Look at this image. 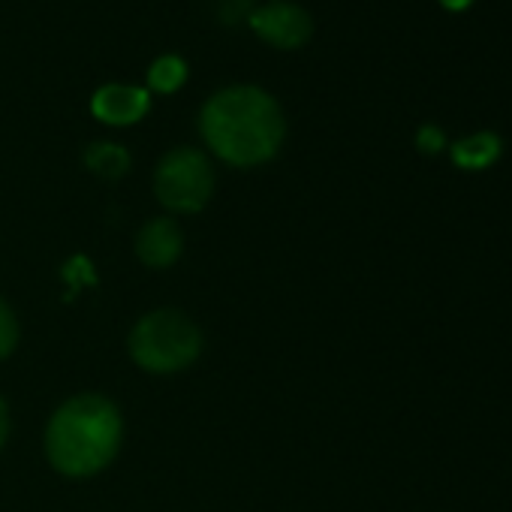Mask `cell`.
I'll list each match as a JSON object with an SVG mask.
<instances>
[{"instance_id":"1","label":"cell","mask_w":512,"mask_h":512,"mask_svg":"<svg viewBox=\"0 0 512 512\" xmlns=\"http://www.w3.org/2000/svg\"><path fill=\"white\" fill-rule=\"evenodd\" d=\"M199 130L220 160L232 166H260L281 151L287 121L278 100L263 88L232 85L205 100Z\"/></svg>"},{"instance_id":"2","label":"cell","mask_w":512,"mask_h":512,"mask_svg":"<svg viewBox=\"0 0 512 512\" xmlns=\"http://www.w3.org/2000/svg\"><path fill=\"white\" fill-rule=\"evenodd\" d=\"M121 410L103 395H76L61 404L46 428V455L64 476H94L121 449Z\"/></svg>"},{"instance_id":"3","label":"cell","mask_w":512,"mask_h":512,"mask_svg":"<svg viewBox=\"0 0 512 512\" xmlns=\"http://www.w3.org/2000/svg\"><path fill=\"white\" fill-rule=\"evenodd\" d=\"M130 356L142 371L151 374H175L190 368L202 353V332L199 326L175 311L160 308L145 314L130 332Z\"/></svg>"},{"instance_id":"4","label":"cell","mask_w":512,"mask_h":512,"mask_svg":"<svg viewBox=\"0 0 512 512\" xmlns=\"http://www.w3.org/2000/svg\"><path fill=\"white\" fill-rule=\"evenodd\" d=\"M154 193L169 211H202L214 193V169L208 157L196 148H175L163 154L154 169Z\"/></svg>"},{"instance_id":"5","label":"cell","mask_w":512,"mask_h":512,"mask_svg":"<svg viewBox=\"0 0 512 512\" xmlns=\"http://www.w3.org/2000/svg\"><path fill=\"white\" fill-rule=\"evenodd\" d=\"M250 28L278 49H296L311 40L314 19L293 0H272V4L250 13Z\"/></svg>"},{"instance_id":"6","label":"cell","mask_w":512,"mask_h":512,"mask_svg":"<svg viewBox=\"0 0 512 512\" xmlns=\"http://www.w3.org/2000/svg\"><path fill=\"white\" fill-rule=\"evenodd\" d=\"M148 109H151V97L145 88H136V85L112 82V85L97 88V94L91 97V112L112 127L136 124Z\"/></svg>"},{"instance_id":"7","label":"cell","mask_w":512,"mask_h":512,"mask_svg":"<svg viewBox=\"0 0 512 512\" xmlns=\"http://www.w3.org/2000/svg\"><path fill=\"white\" fill-rule=\"evenodd\" d=\"M184 250V235L175 220L154 217L136 235V256L148 269H169Z\"/></svg>"},{"instance_id":"8","label":"cell","mask_w":512,"mask_h":512,"mask_svg":"<svg viewBox=\"0 0 512 512\" xmlns=\"http://www.w3.org/2000/svg\"><path fill=\"white\" fill-rule=\"evenodd\" d=\"M500 154V139L494 133H476L452 145V157L464 169H482Z\"/></svg>"},{"instance_id":"9","label":"cell","mask_w":512,"mask_h":512,"mask_svg":"<svg viewBox=\"0 0 512 512\" xmlns=\"http://www.w3.org/2000/svg\"><path fill=\"white\" fill-rule=\"evenodd\" d=\"M85 163L91 172L103 175V178H121L130 169V154L121 145L112 142H94L85 151Z\"/></svg>"},{"instance_id":"10","label":"cell","mask_w":512,"mask_h":512,"mask_svg":"<svg viewBox=\"0 0 512 512\" xmlns=\"http://www.w3.org/2000/svg\"><path fill=\"white\" fill-rule=\"evenodd\" d=\"M184 79H187V64L181 55H163L148 70V85L154 91H163V94L178 91L184 85Z\"/></svg>"},{"instance_id":"11","label":"cell","mask_w":512,"mask_h":512,"mask_svg":"<svg viewBox=\"0 0 512 512\" xmlns=\"http://www.w3.org/2000/svg\"><path fill=\"white\" fill-rule=\"evenodd\" d=\"M19 344V320L13 314V308L0 299V359H7Z\"/></svg>"},{"instance_id":"12","label":"cell","mask_w":512,"mask_h":512,"mask_svg":"<svg viewBox=\"0 0 512 512\" xmlns=\"http://www.w3.org/2000/svg\"><path fill=\"white\" fill-rule=\"evenodd\" d=\"M419 148H422V151H431V154L440 151V148H443V133H440L437 127H431V124L422 127V130H419Z\"/></svg>"},{"instance_id":"13","label":"cell","mask_w":512,"mask_h":512,"mask_svg":"<svg viewBox=\"0 0 512 512\" xmlns=\"http://www.w3.org/2000/svg\"><path fill=\"white\" fill-rule=\"evenodd\" d=\"M7 434H10V413H7V401L0 398V446H4Z\"/></svg>"},{"instance_id":"14","label":"cell","mask_w":512,"mask_h":512,"mask_svg":"<svg viewBox=\"0 0 512 512\" xmlns=\"http://www.w3.org/2000/svg\"><path fill=\"white\" fill-rule=\"evenodd\" d=\"M470 4H473V0H443V7H449V10H464Z\"/></svg>"}]
</instances>
